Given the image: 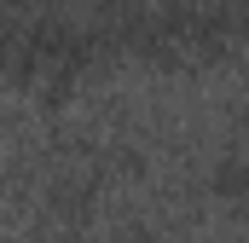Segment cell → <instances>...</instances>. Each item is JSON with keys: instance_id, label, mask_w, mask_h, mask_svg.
Masks as SVG:
<instances>
[{"instance_id": "cell-1", "label": "cell", "mask_w": 249, "mask_h": 243, "mask_svg": "<svg viewBox=\"0 0 249 243\" xmlns=\"http://www.w3.org/2000/svg\"><path fill=\"white\" fill-rule=\"evenodd\" d=\"M214 191L220 197H244L249 191V151H226L214 162Z\"/></svg>"}]
</instances>
